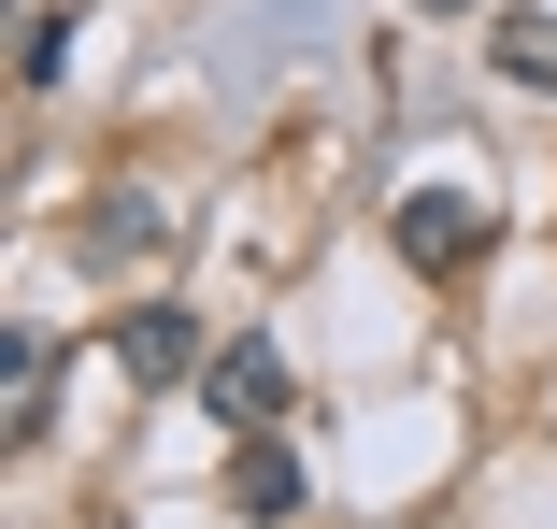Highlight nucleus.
Returning <instances> with one entry per match:
<instances>
[{
	"label": "nucleus",
	"instance_id": "f257e3e1",
	"mask_svg": "<svg viewBox=\"0 0 557 529\" xmlns=\"http://www.w3.org/2000/svg\"><path fill=\"white\" fill-rule=\"evenodd\" d=\"M200 401H214V430H286V344L272 330H230L200 358Z\"/></svg>",
	"mask_w": 557,
	"mask_h": 529
},
{
	"label": "nucleus",
	"instance_id": "f03ea898",
	"mask_svg": "<svg viewBox=\"0 0 557 529\" xmlns=\"http://www.w3.org/2000/svg\"><path fill=\"white\" fill-rule=\"evenodd\" d=\"M400 258H414V272H472V258H486V200H472V186H414V200H400Z\"/></svg>",
	"mask_w": 557,
	"mask_h": 529
},
{
	"label": "nucleus",
	"instance_id": "7ed1b4c3",
	"mask_svg": "<svg viewBox=\"0 0 557 529\" xmlns=\"http://www.w3.org/2000/svg\"><path fill=\"white\" fill-rule=\"evenodd\" d=\"M230 501H244L258 529H286V515H300V444H286V430H244V458H230Z\"/></svg>",
	"mask_w": 557,
	"mask_h": 529
},
{
	"label": "nucleus",
	"instance_id": "20e7f679",
	"mask_svg": "<svg viewBox=\"0 0 557 529\" xmlns=\"http://www.w3.org/2000/svg\"><path fill=\"white\" fill-rule=\"evenodd\" d=\"M115 358H129L144 386H186V372H200V315H172V300H144L129 330H115Z\"/></svg>",
	"mask_w": 557,
	"mask_h": 529
},
{
	"label": "nucleus",
	"instance_id": "39448f33",
	"mask_svg": "<svg viewBox=\"0 0 557 529\" xmlns=\"http://www.w3.org/2000/svg\"><path fill=\"white\" fill-rule=\"evenodd\" d=\"M500 72L557 100V15H500Z\"/></svg>",
	"mask_w": 557,
	"mask_h": 529
},
{
	"label": "nucleus",
	"instance_id": "423d86ee",
	"mask_svg": "<svg viewBox=\"0 0 557 529\" xmlns=\"http://www.w3.org/2000/svg\"><path fill=\"white\" fill-rule=\"evenodd\" d=\"M0 386H15V444H29V430H44V344H29V330L0 344Z\"/></svg>",
	"mask_w": 557,
	"mask_h": 529
},
{
	"label": "nucleus",
	"instance_id": "0eeeda50",
	"mask_svg": "<svg viewBox=\"0 0 557 529\" xmlns=\"http://www.w3.org/2000/svg\"><path fill=\"white\" fill-rule=\"evenodd\" d=\"M429 15H472V0H429Z\"/></svg>",
	"mask_w": 557,
	"mask_h": 529
}]
</instances>
